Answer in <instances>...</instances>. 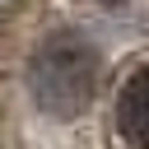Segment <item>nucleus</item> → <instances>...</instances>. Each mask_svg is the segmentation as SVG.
<instances>
[{"mask_svg":"<svg viewBox=\"0 0 149 149\" xmlns=\"http://www.w3.org/2000/svg\"><path fill=\"white\" fill-rule=\"evenodd\" d=\"M28 84L47 116H74L88 107L98 88V56L79 33H56L37 47L28 65Z\"/></svg>","mask_w":149,"mask_h":149,"instance_id":"f257e3e1","label":"nucleus"},{"mask_svg":"<svg viewBox=\"0 0 149 149\" xmlns=\"http://www.w3.org/2000/svg\"><path fill=\"white\" fill-rule=\"evenodd\" d=\"M116 135L126 149H149V56L126 74L116 93Z\"/></svg>","mask_w":149,"mask_h":149,"instance_id":"f03ea898","label":"nucleus"}]
</instances>
